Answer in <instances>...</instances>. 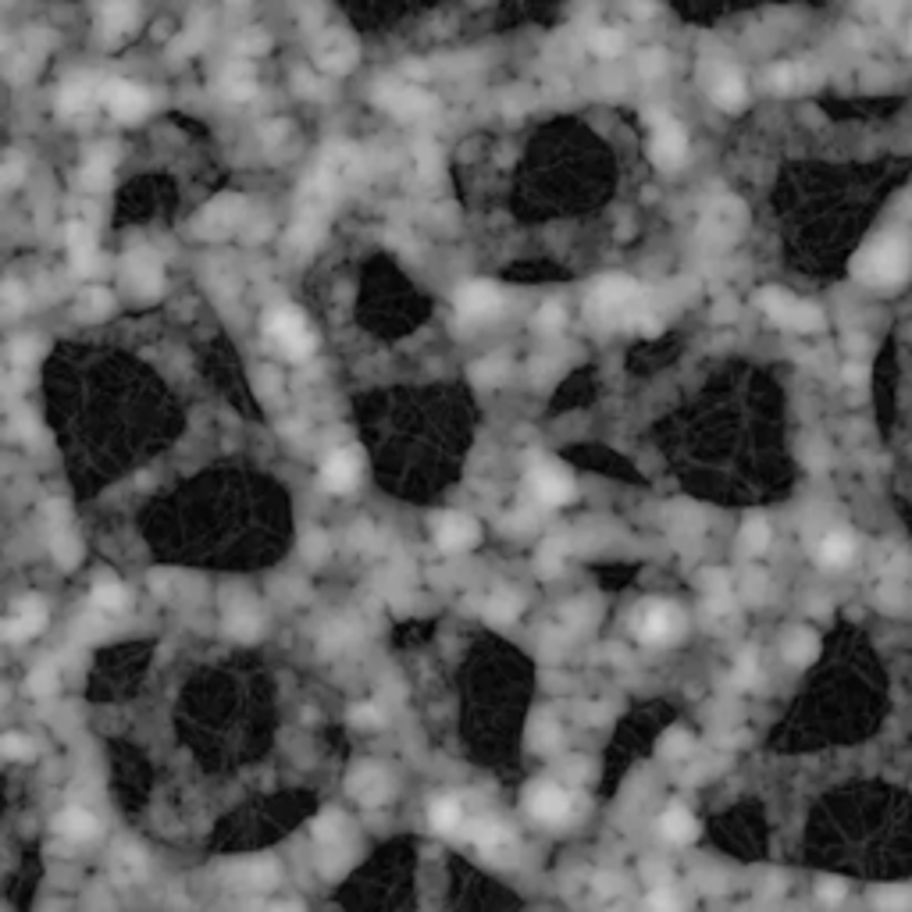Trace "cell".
Here are the masks:
<instances>
[{
  "label": "cell",
  "instance_id": "obj_1",
  "mask_svg": "<svg viewBox=\"0 0 912 912\" xmlns=\"http://www.w3.org/2000/svg\"><path fill=\"white\" fill-rule=\"evenodd\" d=\"M589 314L599 321H620L627 328H638L642 335L660 332V321L649 314L642 289L624 275H607L603 282H596V289L589 297Z\"/></svg>",
  "mask_w": 912,
  "mask_h": 912
},
{
  "label": "cell",
  "instance_id": "obj_2",
  "mask_svg": "<svg viewBox=\"0 0 912 912\" xmlns=\"http://www.w3.org/2000/svg\"><path fill=\"white\" fill-rule=\"evenodd\" d=\"M912 271V250L906 239L899 235H884L877 243H870V250L855 261V275L870 286H899L906 282Z\"/></svg>",
  "mask_w": 912,
  "mask_h": 912
},
{
  "label": "cell",
  "instance_id": "obj_3",
  "mask_svg": "<svg viewBox=\"0 0 912 912\" xmlns=\"http://www.w3.org/2000/svg\"><path fill=\"white\" fill-rule=\"evenodd\" d=\"M268 335H271V342L289 357V360H306L310 353H314V332H310V324H306V317L297 310V306H279V310H271L268 314Z\"/></svg>",
  "mask_w": 912,
  "mask_h": 912
},
{
  "label": "cell",
  "instance_id": "obj_4",
  "mask_svg": "<svg viewBox=\"0 0 912 912\" xmlns=\"http://www.w3.org/2000/svg\"><path fill=\"white\" fill-rule=\"evenodd\" d=\"M688 154V139L685 128L677 121H670L667 114H652V143H649V157L656 168L674 172Z\"/></svg>",
  "mask_w": 912,
  "mask_h": 912
},
{
  "label": "cell",
  "instance_id": "obj_5",
  "mask_svg": "<svg viewBox=\"0 0 912 912\" xmlns=\"http://www.w3.org/2000/svg\"><path fill=\"white\" fill-rule=\"evenodd\" d=\"M527 485H531L535 500L545 503V507H563V503L574 500V482H571V474H567L563 467H556V464H545V460L535 464V467L527 471Z\"/></svg>",
  "mask_w": 912,
  "mask_h": 912
},
{
  "label": "cell",
  "instance_id": "obj_6",
  "mask_svg": "<svg viewBox=\"0 0 912 912\" xmlns=\"http://www.w3.org/2000/svg\"><path fill=\"white\" fill-rule=\"evenodd\" d=\"M759 304H763V310H766L777 324H784V328H799V332L819 328V314H816L810 304H802V300H795V297H788V293H781V289L759 293Z\"/></svg>",
  "mask_w": 912,
  "mask_h": 912
},
{
  "label": "cell",
  "instance_id": "obj_7",
  "mask_svg": "<svg viewBox=\"0 0 912 912\" xmlns=\"http://www.w3.org/2000/svg\"><path fill=\"white\" fill-rule=\"evenodd\" d=\"M360 471H364V460H360V449L350 446V449H335L324 467H321V482L328 492H350L357 482H360Z\"/></svg>",
  "mask_w": 912,
  "mask_h": 912
},
{
  "label": "cell",
  "instance_id": "obj_8",
  "mask_svg": "<svg viewBox=\"0 0 912 912\" xmlns=\"http://www.w3.org/2000/svg\"><path fill=\"white\" fill-rule=\"evenodd\" d=\"M524 802H527V812H531L535 819H542V823H563V819L571 816V795H567L563 788L549 784V781L531 784L527 795H524Z\"/></svg>",
  "mask_w": 912,
  "mask_h": 912
},
{
  "label": "cell",
  "instance_id": "obj_9",
  "mask_svg": "<svg viewBox=\"0 0 912 912\" xmlns=\"http://www.w3.org/2000/svg\"><path fill=\"white\" fill-rule=\"evenodd\" d=\"M103 101L111 107V114L114 118H121V121H136V118H143L146 111H150V97H146V90H139V86H132V83H111L107 90H103Z\"/></svg>",
  "mask_w": 912,
  "mask_h": 912
},
{
  "label": "cell",
  "instance_id": "obj_10",
  "mask_svg": "<svg viewBox=\"0 0 912 912\" xmlns=\"http://www.w3.org/2000/svg\"><path fill=\"white\" fill-rule=\"evenodd\" d=\"M456 306H460V314H467V317H492V314L503 306V293H500L492 282H467V286L456 293Z\"/></svg>",
  "mask_w": 912,
  "mask_h": 912
},
{
  "label": "cell",
  "instance_id": "obj_11",
  "mask_svg": "<svg viewBox=\"0 0 912 912\" xmlns=\"http://www.w3.org/2000/svg\"><path fill=\"white\" fill-rule=\"evenodd\" d=\"M435 538L442 549L456 553V549H471L478 542V524L467 520L464 513H446L438 524H435Z\"/></svg>",
  "mask_w": 912,
  "mask_h": 912
},
{
  "label": "cell",
  "instance_id": "obj_12",
  "mask_svg": "<svg viewBox=\"0 0 912 912\" xmlns=\"http://www.w3.org/2000/svg\"><path fill=\"white\" fill-rule=\"evenodd\" d=\"M677 627H681V620L670 607H649L642 624H638V634L649 645H667V642L677 638Z\"/></svg>",
  "mask_w": 912,
  "mask_h": 912
},
{
  "label": "cell",
  "instance_id": "obj_13",
  "mask_svg": "<svg viewBox=\"0 0 912 912\" xmlns=\"http://www.w3.org/2000/svg\"><path fill=\"white\" fill-rule=\"evenodd\" d=\"M43 624H47V609L40 607L36 599H25L22 607L4 620V634H7L11 642H18V638H29V634H40Z\"/></svg>",
  "mask_w": 912,
  "mask_h": 912
},
{
  "label": "cell",
  "instance_id": "obj_14",
  "mask_svg": "<svg viewBox=\"0 0 912 912\" xmlns=\"http://www.w3.org/2000/svg\"><path fill=\"white\" fill-rule=\"evenodd\" d=\"M660 830H663V837L685 845V841H695L699 823H695V816L685 810V806H670V810L660 816Z\"/></svg>",
  "mask_w": 912,
  "mask_h": 912
},
{
  "label": "cell",
  "instance_id": "obj_15",
  "mask_svg": "<svg viewBox=\"0 0 912 912\" xmlns=\"http://www.w3.org/2000/svg\"><path fill=\"white\" fill-rule=\"evenodd\" d=\"M132 22H136V0H107L103 4V32L107 36H121V32H128L132 29Z\"/></svg>",
  "mask_w": 912,
  "mask_h": 912
},
{
  "label": "cell",
  "instance_id": "obj_16",
  "mask_svg": "<svg viewBox=\"0 0 912 912\" xmlns=\"http://www.w3.org/2000/svg\"><path fill=\"white\" fill-rule=\"evenodd\" d=\"M852 553H855V542H852L848 531H834L819 542V563L823 567H845L852 560Z\"/></svg>",
  "mask_w": 912,
  "mask_h": 912
},
{
  "label": "cell",
  "instance_id": "obj_17",
  "mask_svg": "<svg viewBox=\"0 0 912 912\" xmlns=\"http://www.w3.org/2000/svg\"><path fill=\"white\" fill-rule=\"evenodd\" d=\"M58 830L61 834H68V837H75V841H86V837H97V816L86 810H65L61 812V819H58Z\"/></svg>",
  "mask_w": 912,
  "mask_h": 912
},
{
  "label": "cell",
  "instance_id": "obj_18",
  "mask_svg": "<svg viewBox=\"0 0 912 912\" xmlns=\"http://www.w3.org/2000/svg\"><path fill=\"white\" fill-rule=\"evenodd\" d=\"M713 101L720 103L723 111H738V107L745 103V83H741V75L723 72V75L713 83Z\"/></svg>",
  "mask_w": 912,
  "mask_h": 912
},
{
  "label": "cell",
  "instance_id": "obj_19",
  "mask_svg": "<svg viewBox=\"0 0 912 912\" xmlns=\"http://www.w3.org/2000/svg\"><path fill=\"white\" fill-rule=\"evenodd\" d=\"M128 268H132V282H136L139 289H146L150 297L161 289V268H157V261H154L150 253H136Z\"/></svg>",
  "mask_w": 912,
  "mask_h": 912
},
{
  "label": "cell",
  "instance_id": "obj_20",
  "mask_svg": "<svg viewBox=\"0 0 912 912\" xmlns=\"http://www.w3.org/2000/svg\"><path fill=\"white\" fill-rule=\"evenodd\" d=\"M68 246H72V261H75V268H86L90 261H93V250H97V243H93V232L86 228V225H68Z\"/></svg>",
  "mask_w": 912,
  "mask_h": 912
},
{
  "label": "cell",
  "instance_id": "obj_21",
  "mask_svg": "<svg viewBox=\"0 0 912 912\" xmlns=\"http://www.w3.org/2000/svg\"><path fill=\"white\" fill-rule=\"evenodd\" d=\"M93 607L107 609V613H118V609L128 607V592L118 585V581H111V578H103L93 585Z\"/></svg>",
  "mask_w": 912,
  "mask_h": 912
},
{
  "label": "cell",
  "instance_id": "obj_22",
  "mask_svg": "<svg viewBox=\"0 0 912 912\" xmlns=\"http://www.w3.org/2000/svg\"><path fill=\"white\" fill-rule=\"evenodd\" d=\"M431 823L438 827V830H456L460 823H464V810H460V802L456 799H438L435 806H431Z\"/></svg>",
  "mask_w": 912,
  "mask_h": 912
},
{
  "label": "cell",
  "instance_id": "obj_23",
  "mask_svg": "<svg viewBox=\"0 0 912 912\" xmlns=\"http://www.w3.org/2000/svg\"><path fill=\"white\" fill-rule=\"evenodd\" d=\"M471 841H474L478 848H485V852H496V848L503 845V827L492 823V819H482V823L471 827Z\"/></svg>",
  "mask_w": 912,
  "mask_h": 912
},
{
  "label": "cell",
  "instance_id": "obj_24",
  "mask_svg": "<svg viewBox=\"0 0 912 912\" xmlns=\"http://www.w3.org/2000/svg\"><path fill=\"white\" fill-rule=\"evenodd\" d=\"M90 97H93V86L90 83H72V86H65V93H61V107L72 114V111H83L86 103H90Z\"/></svg>",
  "mask_w": 912,
  "mask_h": 912
},
{
  "label": "cell",
  "instance_id": "obj_25",
  "mask_svg": "<svg viewBox=\"0 0 912 912\" xmlns=\"http://www.w3.org/2000/svg\"><path fill=\"white\" fill-rule=\"evenodd\" d=\"M592 50H596V54H603V58H613V54L620 50V32H613V29H599V32H592Z\"/></svg>",
  "mask_w": 912,
  "mask_h": 912
},
{
  "label": "cell",
  "instance_id": "obj_26",
  "mask_svg": "<svg viewBox=\"0 0 912 912\" xmlns=\"http://www.w3.org/2000/svg\"><path fill=\"white\" fill-rule=\"evenodd\" d=\"M741 538L748 542V549H756V553H759V549H766V542H770V527H766L763 520H748Z\"/></svg>",
  "mask_w": 912,
  "mask_h": 912
},
{
  "label": "cell",
  "instance_id": "obj_27",
  "mask_svg": "<svg viewBox=\"0 0 912 912\" xmlns=\"http://www.w3.org/2000/svg\"><path fill=\"white\" fill-rule=\"evenodd\" d=\"M0 748H4L7 759H32V745H29L22 734H7V738L0 741Z\"/></svg>",
  "mask_w": 912,
  "mask_h": 912
},
{
  "label": "cell",
  "instance_id": "obj_28",
  "mask_svg": "<svg viewBox=\"0 0 912 912\" xmlns=\"http://www.w3.org/2000/svg\"><path fill=\"white\" fill-rule=\"evenodd\" d=\"M812 652H816V642H812V634H795V638L788 642V656H792L795 663H806Z\"/></svg>",
  "mask_w": 912,
  "mask_h": 912
},
{
  "label": "cell",
  "instance_id": "obj_29",
  "mask_svg": "<svg viewBox=\"0 0 912 912\" xmlns=\"http://www.w3.org/2000/svg\"><path fill=\"white\" fill-rule=\"evenodd\" d=\"M542 332H553V328H560L563 324V314H560V304H549L538 310V321H535Z\"/></svg>",
  "mask_w": 912,
  "mask_h": 912
},
{
  "label": "cell",
  "instance_id": "obj_30",
  "mask_svg": "<svg viewBox=\"0 0 912 912\" xmlns=\"http://www.w3.org/2000/svg\"><path fill=\"white\" fill-rule=\"evenodd\" d=\"M335 823H339V816H335V812H324V816L314 823V837H332V834H335Z\"/></svg>",
  "mask_w": 912,
  "mask_h": 912
},
{
  "label": "cell",
  "instance_id": "obj_31",
  "mask_svg": "<svg viewBox=\"0 0 912 912\" xmlns=\"http://www.w3.org/2000/svg\"><path fill=\"white\" fill-rule=\"evenodd\" d=\"M489 613H492L496 620H509V616L517 613V603H513V599H500V603L489 609Z\"/></svg>",
  "mask_w": 912,
  "mask_h": 912
},
{
  "label": "cell",
  "instance_id": "obj_32",
  "mask_svg": "<svg viewBox=\"0 0 912 912\" xmlns=\"http://www.w3.org/2000/svg\"><path fill=\"white\" fill-rule=\"evenodd\" d=\"M819 895H823V899H827V902H837V899H841V895H845V888H841V884H834V881H827V884H823V888H819Z\"/></svg>",
  "mask_w": 912,
  "mask_h": 912
},
{
  "label": "cell",
  "instance_id": "obj_33",
  "mask_svg": "<svg viewBox=\"0 0 912 912\" xmlns=\"http://www.w3.org/2000/svg\"><path fill=\"white\" fill-rule=\"evenodd\" d=\"M353 720H357V723H378V713L371 710V706H360V710H357V716H353Z\"/></svg>",
  "mask_w": 912,
  "mask_h": 912
},
{
  "label": "cell",
  "instance_id": "obj_34",
  "mask_svg": "<svg viewBox=\"0 0 912 912\" xmlns=\"http://www.w3.org/2000/svg\"><path fill=\"white\" fill-rule=\"evenodd\" d=\"M649 906H660V909H667V906H674V899H670V895H652V899H649Z\"/></svg>",
  "mask_w": 912,
  "mask_h": 912
}]
</instances>
